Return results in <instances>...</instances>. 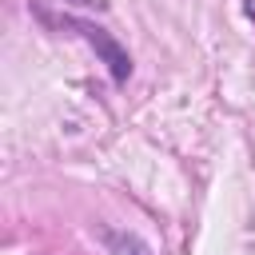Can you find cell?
Segmentation results:
<instances>
[{"label":"cell","instance_id":"obj_1","mask_svg":"<svg viewBox=\"0 0 255 255\" xmlns=\"http://www.w3.org/2000/svg\"><path fill=\"white\" fill-rule=\"evenodd\" d=\"M68 24L96 48V56L108 64L112 80H116V84H128V76H131V56H128V48H124L108 28H100V24H92V20H68Z\"/></svg>","mask_w":255,"mask_h":255},{"label":"cell","instance_id":"obj_2","mask_svg":"<svg viewBox=\"0 0 255 255\" xmlns=\"http://www.w3.org/2000/svg\"><path fill=\"white\" fill-rule=\"evenodd\" d=\"M100 239L108 243L112 255H155L135 231H120V227H100Z\"/></svg>","mask_w":255,"mask_h":255},{"label":"cell","instance_id":"obj_3","mask_svg":"<svg viewBox=\"0 0 255 255\" xmlns=\"http://www.w3.org/2000/svg\"><path fill=\"white\" fill-rule=\"evenodd\" d=\"M68 4H80V8H108V0H68Z\"/></svg>","mask_w":255,"mask_h":255}]
</instances>
